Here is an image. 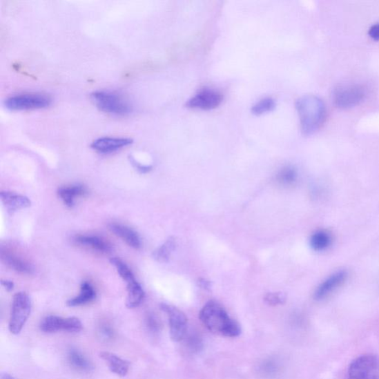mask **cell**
<instances>
[{"instance_id":"obj_1","label":"cell","mask_w":379,"mask_h":379,"mask_svg":"<svg viewBox=\"0 0 379 379\" xmlns=\"http://www.w3.org/2000/svg\"><path fill=\"white\" fill-rule=\"evenodd\" d=\"M200 318L207 329L227 337H237L241 333L239 324L232 320L224 307L216 302H209L203 307Z\"/></svg>"},{"instance_id":"obj_2","label":"cell","mask_w":379,"mask_h":379,"mask_svg":"<svg viewBox=\"0 0 379 379\" xmlns=\"http://www.w3.org/2000/svg\"><path fill=\"white\" fill-rule=\"evenodd\" d=\"M302 132L306 135L313 134L323 124L326 109L324 102L318 97L307 95L296 101Z\"/></svg>"},{"instance_id":"obj_3","label":"cell","mask_w":379,"mask_h":379,"mask_svg":"<svg viewBox=\"0 0 379 379\" xmlns=\"http://www.w3.org/2000/svg\"><path fill=\"white\" fill-rule=\"evenodd\" d=\"M90 98L101 111L116 116H127L132 112V106L122 95L115 91L97 90Z\"/></svg>"},{"instance_id":"obj_4","label":"cell","mask_w":379,"mask_h":379,"mask_svg":"<svg viewBox=\"0 0 379 379\" xmlns=\"http://www.w3.org/2000/svg\"><path fill=\"white\" fill-rule=\"evenodd\" d=\"M32 301L26 292L14 295L8 325L10 332L18 335L22 331L32 313Z\"/></svg>"},{"instance_id":"obj_5","label":"cell","mask_w":379,"mask_h":379,"mask_svg":"<svg viewBox=\"0 0 379 379\" xmlns=\"http://www.w3.org/2000/svg\"><path fill=\"white\" fill-rule=\"evenodd\" d=\"M52 104V98L44 93L19 94L7 98L5 107L10 110H28L43 109Z\"/></svg>"},{"instance_id":"obj_6","label":"cell","mask_w":379,"mask_h":379,"mask_svg":"<svg viewBox=\"0 0 379 379\" xmlns=\"http://www.w3.org/2000/svg\"><path fill=\"white\" fill-rule=\"evenodd\" d=\"M347 379H379V357L365 354L355 358L348 369Z\"/></svg>"},{"instance_id":"obj_7","label":"cell","mask_w":379,"mask_h":379,"mask_svg":"<svg viewBox=\"0 0 379 379\" xmlns=\"http://www.w3.org/2000/svg\"><path fill=\"white\" fill-rule=\"evenodd\" d=\"M367 90L358 84L344 85L337 87L333 92V101L338 108L354 107L365 99Z\"/></svg>"},{"instance_id":"obj_8","label":"cell","mask_w":379,"mask_h":379,"mask_svg":"<svg viewBox=\"0 0 379 379\" xmlns=\"http://www.w3.org/2000/svg\"><path fill=\"white\" fill-rule=\"evenodd\" d=\"M39 327L41 331L46 333L59 331L76 333L83 330L84 325L76 317L63 318L57 315H49L41 322Z\"/></svg>"},{"instance_id":"obj_9","label":"cell","mask_w":379,"mask_h":379,"mask_svg":"<svg viewBox=\"0 0 379 379\" xmlns=\"http://www.w3.org/2000/svg\"><path fill=\"white\" fill-rule=\"evenodd\" d=\"M161 309L167 313L169 320L170 335L173 342H180L187 335L188 319L176 307L168 304H162Z\"/></svg>"},{"instance_id":"obj_10","label":"cell","mask_w":379,"mask_h":379,"mask_svg":"<svg viewBox=\"0 0 379 379\" xmlns=\"http://www.w3.org/2000/svg\"><path fill=\"white\" fill-rule=\"evenodd\" d=\"M222 100L223 95L220 91L211 88H204L191 98L186 106L190 108L209 110L220 106Z\"/></svg>"},{"instance_id":"obj_11","label":"cell","mask_w":379,"mask_h":379,"mask_svg":"<svg viewBox=\"0 0 379 379\" xmlns=\"http://www.w3.org/2000/svg\"><path fill=\"white\" fill-rule=\"evenodd\" d=\"M348 273L345 271H338L324 281L314 293V299L321 301L329 297L346 282Z\"/></svg>"},{"instance_id":"obj_12","label":"cell","mask_w":379,"mask_h":379,"mask_svg":"<svg viewBox=\"0 0 379 379\" xmlns=\"http://www.w3.org/2000/svg\"><path fill=\"white\" fill-rule=\"evenodd\" d=\"M134 140L125 137H101L91 143L92 149L101 153L116 152L133 144Z\"/></svg>"},{"instance_id":"obj_13","label":"cell","mask_w":379,"mask_h":379,"mask_svg":"<svg viewBox=\"0 0 379 379\" xmlns=\"http://www.w3.org/2000/svg\"><path fill=\"white\" fill-rule=\"evenodd\" d=\"M0 197H1L3 206L8 212L11 214L32 206V202L28 197L14 192L2 191Z\"/></svg>"},{"instance_id":"obj_14","label":"cell","mask_w":379,"mask_h":379,"mask_svg":"<svg viewBox=\"0 0 379 379\" xmlns=\"http://www.w3.org/2000/svg\"><path fill=\"white\" fill-rule=\"evenodd\" d=\"M109 229L118 237L126 242L130 247L135 249H139L142 247V242L139 234L135 230L126 226V225L111 223L109 224Z\"/></svg>"},{"instance_id":"obj_15","label":"cell","mask_w":379,"mask_h":379,"mask_svg":"<svg viewBox=\"0 0 379 379\" xmlns=\"http://www.w3.org/2000/svg\"><path fill=\"white\" fill-rule=\"evenodd\" d=\"M100 357L102 360L105 361L113 373L120 377H125L128 375L130 369V363L128 361L110 352H101Z\"/></svg>"},{"instance_id":"obj_16","label":"cell","mask_w":379,"mask_h":379,"mask_svg":"<svg viewBox=\"0 0 379 379\" xmlns=\"http://www.w3.org/2000/svg\"><path fill=\"white\" fill-rule=\"evenodd\" d=\"M75 241L84 247L100 253H107L111 251V244L104 238L94 235H77L75 237Z\"/></svg>"},{"instance_id":"obj_17","label":"cell","mask_w":379,"mask_h":379,"mask_svg":"<svg viewBox=\"0 0 379 379\" xmlns=\"http://www.w3.org/2000/svg\"><path fill=\"white\" fill-rule=\"evenodd\" d=\"M2 259L8 267L17 273L26 275H32L35 273V268L32 264L26 260L17 257L14 253H3Z\"/></svg>"},{"instance_id":"obj_18","label":"cell","mask_w":379,"mask_h":379,"mask_svg":"<svg viewBox=\"0 0 379 379\" xmlns=\"http://www.w3.org/2000/svg\"><path fill=\"white\" fill-rule=\"evenodd\" d=\"M88 191L81 184L61 187L58 190V195L65 204L69 208H72L77 197L85 196Z\"/></svg>"},{"instance_id":"obj_19","label":"cell","mask_w":379,"mask_h":379,"mask_svg":"<svg viewBox=\"0 0 379 379\" xmlns=\"http://www.w3.org/2000/svg\"><path fill=\"white\" fill-rule=\"evenodd\" d=\"M68 360L71 367L80 372L88 373L94 369L88 358L76 348H71L69 350Z\"/></svg>"},{"instance_id":"obj_20","label":"cell","mask_w":379,"mask_h":379,"mask_svg":"<svg viewBox=\"0 0 379 379\" xmlns=\"http://www.w3.org/2000/svg\"><path fill=\"white\" fill-rule=\"evenodd\" d=\"M97 293L92 284L88 282H84L81 284L80 293L67 302L68 307H78L87 304L96 299Z\"/></svg>"},{"instance_id":"obj_21","label":"cell","mask_w":379,"mask_h":379,"mask_svg":"<svg viewBox=\"0 0 379 379\" xmlns=\"http://www.w3.org/2000/svg\"><path fill=\"white\" fill-rule=\"evenodd\" d=\"M127 307L130 309H136L145 298L144 290L141 284L135 280L127 284Z\"/></svg>"},{"instance_id":"obj_22","label":"cell","mask_w":379,"mask_h":379,"mask_svg":"<svg viewBox=\"0 0 379 379\" xmlns=\"http://www.w3.org/2000/svg\"><path fill=\"white\" fill-rule=\"evenodd\" d=\"M333 242L332 235L330 232L320 230L315 231L311 237V248L316 251H324L329 249Z\"/></svg>"},{"instance_id":"obj_23","label":"cell","mask_w":379,"mask_h":379,"mask_svg":"<svg viewBox=\"0 0 379 379\" xmlns=\"http://www.w3.org/2000/svg\"><path fill=\"white\" fill-rule=\"evenodd\" d=\"M177 248V240L175 238L170 237L165 243L160 246L153 253V257L161 263L169 262L171 255Z\"/></svg>"},{"instance_id":"obj_24","label":"cell","mask_w":379,"mask_h":379,"mask_svg":"<svg viewBox=\"0 0 379 379\" xmlns=\"http://www.w3.org/2000/svg\"><path fill=\"white\" fill-rule=\"evenodd\" d=\"M110 262L111 264L115 266L120 278L124 280L126 284L136 280L134 273H133L132 271L124 262L118 258H112Z\"/></svg>"},{"instance_id":"obj_25","label":"cell","mask_w":379,"mask_h":379,"mask_svg":"<svg viewBox=\"0 0 379 379\" xmlns=\"http://www.w3.org/2000/svg\"><path fill=\"white\" fill-rule=\"evenodd\" d=\"M275 107V101L272 98H264L254 105L251 111L255 115H262L265 113L272 111Z\"/></svg>"},{"instance_id":"obj_26","label":"cell","mask_w":379,"mask_h":379,"mask_svg":"<svg viewBox=\"0 0 379 379\" xmlns=\"http://www.w3.org/2000/svg\"><path fill=\"white\" fill-rule=\"evenodd\" d=\"M278 179L285 186H290L296 181L297 172L292 166H285L279 172Z\"/></svg>"},{"instance_id":"obj_27","label":"cell","mask_w":379,"mask_h":379,"mask_svg":"<svg viewBox=\"0 0 379 379\" xmlns=\"http://www.w3.org/2000/svg\"><path fill=\"white\" fill-rule=\"evenodd\" d=\"M186 345L190 351L197 353L202 349L201 337L197 333H191L186 338Z\"/></svg>"},{"instance_id":"obj_28","label":"cell","mask_w":379,"mask_h":379,"mask_svg":"<svg viewBox=\"0 0 379 379\" xmlns=\"http://www.w3.org/2000/svg\"><path fill=\"white\" fill-rule=\"evenodd\" d=\"M146 325L148 331L153 335H156L161 331L159 320L153 313H149L146 316Z\"/></svg>"},{"instance_id":"obj_29","label":"cell","mask_w":379,"mask_h":379,"mask_svg":"<svg viewBox=\"0 0 379 379\" xmlns=\"http://www.w3.org/2000/svg\"><path fill=\"white\" fill-rule=\"evenodd\" d=\"M266 303L271 306L283 304L286 301V297L282 293H269L264 297Z\"/></svg>"},{"instance_id":"obj_30","label":"cell","mask_w":379,"mask_h":379,"mask_svg":"<svg viewBox=\"0 0 379 379\" xmlns=\"http://www.w3.org/2000/svg\"><path fill=\"white\" fill-rule=\"evenodd\" d=\"M99 334L101 340L108 341L115 336L114 330L108 324H101L99 329Z\"/></svg>"},{"instance_id":"obj_31","label":"cell","mask_w":379,"mask_h":379,"mask_svg":"<svg viewBox=\"0 0 379 379\" xmlns=\"http://www.w3.org/2000/svg\"><path fill=\"white\" fill-rule=\"evenodd\" d=\"M278 365L274 363L273 361H267L264 362L261 366L262 373L267 375L275 374L278 372Z\"/></svg>"},{"instance_id":"obj_32","label":"cell","mask_w":379,"mask_h":379,"mask_svg":"<svg viewBox=\"0 0 379 379\" xmlns=\"http://www.w3.org/2000/svg\"><path fill=\"white\" fill-rule=\"evenodd\" d=\"M130 162H131L133 166H134L139 172L142 173H146L152 170V166H142L132 157H130Z\"/></svg>"},{"instance_id":"obj_33","label":"cell","mask_w":379,"mask_h":379,"mask_svg":"<svg viewBox=\"0 0 379 379\" xmlns=\"http://www.w3.org/2000/svg\"><path fill=\"white\" fill-rule=\"evenodd\" d=\"M369 36L376 41L379 40V23L372 26L369 30Z\"/></svg>"},{"instance_id":"obj_34","label":"cell","mask_w":379,"mask_h":379,"mask_svg":"<svg viewBox=\"0 0 379 379\" xmlns=\"http://www.w3.org/2000/svg\"><path fill=\"white\" fill-rule=\"evenodd\" d=\"M199 284L204 290H210L211 289V282L206 279H200Z\"/></svg>"},{"instance_id":"obj_35","label":"cell","mask_w":379,"mask_h":379,"mask_svg":"<svg viewBox=\"0 0 379 379\" xmlns=\"http://www.w3.org/2000/svg\"><path fill=\"white\" fill-rule=\"evenodd\" d=\"M1 284L4 286L5 289L8 291H12L14 288V284L12 281L3 280L1 282Z\"/></svg>"},{"instance_id":"obj_36","label":"cell","mask_w":379,"mask_h":379,"mask_svg":"<svg viewBox=\"0 0 379 379\" xmlns=\"http://www.w3.org/2000/svg\"><path fill=\"white\" fill-rule=\"evenodd\" d=\"M1 379H17L13 376L10 375L9 373H4L1 375Z\"/></svg>"}]
</instances>
